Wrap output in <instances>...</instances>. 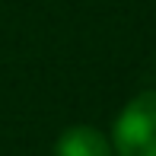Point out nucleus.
Returning <instances> with one entry per match:
<instances>
[{
    "label": "nucleus",
    "instance_id": "f257e3e1",
    "mask_svg": "<svg viewBox=\"0 0 156 156\" xmlns=\"http://www.w3.org/2000/svg\"><path fill=\"white\" fill-rule=\"evenodd\" d=\"M115 156H156V89L134 96L112 124Z\"/></svg>",
    "mask_w": 156,
    "mask_h": 156
},
{
    "label": "nucleus",
    "instance_id": "f03ea898",
    "mask_svg": "<svg viewBox=\"0 0 156 156\" xmlns=\"http://www.w3.org/2000/svg\"><path fill=\"white\" fill-rule=\"evenodd\" d=\"M54 156H115V150H112V140L99 127L73 124L58 137Z\"/></svg>",
    "mask_w": 156,
    "mask_h": 156
}]
</instances>
